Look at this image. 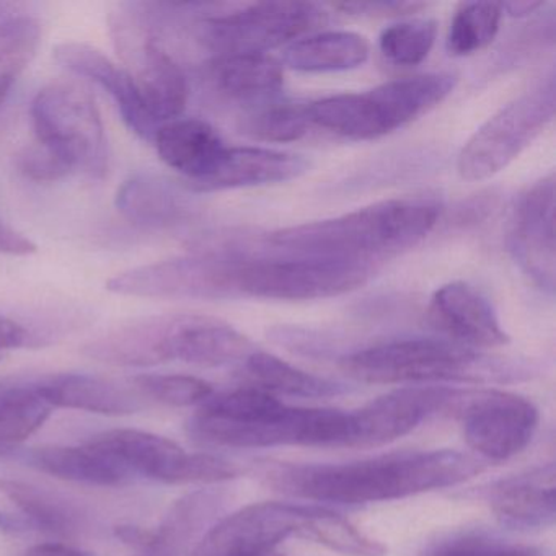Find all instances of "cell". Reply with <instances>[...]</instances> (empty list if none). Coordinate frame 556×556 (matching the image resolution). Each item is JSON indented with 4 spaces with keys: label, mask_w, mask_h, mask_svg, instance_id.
<instances>
[{
    "label": "cell",
    "mask_w": 556,
    "mask_h": 556,
    "mask_svg": "<svg viewBox=\"0 0 556 556\" xmlns=\"http://www.w3.org/2000/svg\"><path fill=\"white\" fill-rule=\"evenodd\" d=\"M28 464L43 473L92 486H122L132 475L109 452L87 442L79 447L47 445L28 454Z\"/></svg>",
    "instance_id": "25"
},
{
    "label": "cell",
    "mask_w": 556,
    "mask_h": 556,
    "mask_svg": "<svg viewBox=\"0 0 556 556\" xmlns=\"http://www.w3.org/2000/svg\"><path fill=\"white\" fill-rule=\"evenodd\" d=\"M30 341V331L24 325L18 324L14 318L0 315V353L27 346Z\"/></svg>",
    "instance_id": "42"
},
{
    "label": "cell",
    "mask_w": 556,
    "mask_h": 556,
    "mask_svg": "<svg viewBox=\"0 0 556 556\" xmlns=\"http://www.w3.org/2000/svg\"><path fill=\"white\" fill-rule=\"evenodd\" d=\"M503 548L497 540L483 533H455L429 545L419 556H494Z\"/></svg>",
    "instance_id": "39"
},
{
    "label": "cell",
    "mask_w": 556,
    "mask_h": 556,
    "mask_svg": "<svg viewBox=\"0 0 556 556\" xmlns=\"http://www.w3.org/2000/svg\"><path fill=\"white\" fill-rule=\"evenodd\" d=\"M54 60L77 76L86 77L105 90L118 106L119 115L129 129L142 141H154L161 125L149 115L142 103L138 87L128 71L119 67L115 61L87 43L66 41L54 48Z\"/></svg>",
    "instance_id": "18"
},
{
    "label": "cell",
    "mask_w": 556,
    "mask_h": 556,
    "mask_svg": "<svg viewBox=\"0 0 556 556\" xmlns=\"http://www.w3.org/2000/svg\"><path fill=\"white\" fill-rule=\"evenodd\" d=\"M438 38V24L431 18L399 22L380 34L379 50L389 63L415 67L431 53Z\"/></svg>",
    "instance_id": "35"
},
{
    "label": "cell",
    "mask_w": 556,
    "mask_h": 556,
    "mask_svg": "<svg viewBox=\"0 0 556 556\" xmlns=\"http://www.w3.org/2000/svg\"><path fill=\"white\" fill-rule=\"evenodd\" d=\"M483 471V462L464 452H402L350 464L281 465L268 481L305 500L369 504L455 486Z\"/></svg>",
    "instance_id": "1"
},
{
    "label": "cell",
    "mask_w": 556,
    "mask_h": 556,
    "mask_svg": "<svg viewBox=\"0 0 556 556\" xmlns=\"http://www.w3.org/2000/svg\"><path fill=\"white\" fill-rule=\"evenodd\" d=\"M494 556H539L532 549L527 548H513V546H503V548L497 549L494 553Z\"/></svg>",
    "instance_id": "45"
},
{
    "label": "cell",
    "mask_w": 556,
    "mask_h": 556,
    "mask_svg": "<svg viewBox=\"0 0 556 556\" xmlns=\"http://www.w3.org/2000/svg\"><path fill=\"white\" fill-rule=\"evenodd\" d=\"M236 263V253L207 250L126 269L110 278L106 289L125 298L203 301L237 298Z\"/></svg>",
    "instance_id": "10"
},
{
    "label": "cell",
    "mask_w": 556,
    "mask_h": 556,
    "mask_svg": "<svg viewBox=\"0 0 556 556\" xmlns=\"http://www.w3.org/2000/svg\"><path fill=\"white\" fill-rule=\"evenodd\" d=\"M374 275L369 263L288 255V258L250 260L237 255V298L268 301H312L354 291Z\"/></svg>",
    "instance_id": "7"
},
{
    "label": "cell",
    "mask_w": 556,
    "mask_h": 556,
    "mask_svg": "<svg viewBox=\"0 0 556 556\" xmlns=\"http://www.w3.org/2000/svg\"><path fill=\"white\" fill-rule=\"evenodd\" d=\"M454 409L460 415L465 441L488 460L520 454L539 428V409L530 400L500 390H462Z\"/></svg>",
    "instance_id": "13"
},
{
    "label": "cell",
    "mask_w": 556,
    "mask_h": 556,
    "mask_svg": "<svg viewBox=\"0 0 556 556\" xmlns=\"http://www.w3.org/2000/svg\"><path fill=\"white\" fill-rule=\"evenodd\" d=\"M503 8L491 2H465L458 5L447 34L452 56H470L493 43L500 31Z\"/></svg>",
    "instance_id": "33"
},
{
    "label": "cell",
    "mask_w": 556,
    "mask_h": 556,
    "mask_svg": "<svg viewBox=\"0 0 556 556\" xmlns=\"http://www.w3.org/2000/svg\"><path fill=\"white\" fill-rule=\"evenodd\" d=\"M369 41L353 31H321L289 45L285 64L299 73H343L369 60Z\"/></svg>",
    "instance_id": "26"
},
{
    "label": "cell",
    "mask_w": 556,
    "mask_h": 556,
    "mask_svg": "<svg viewBox=\"0 0 556 556\" xmlns=\"http://www.w3.org/2000/svg\"><path fill=\"white\" fill-rule=\"evenodd\" d=\"M53 409L35 380L0 383V457L43 428Z\"/></svg>",
    "instance_id": "28"
},
{
    "label": "cell",
    "mask_w": 556,
    "mask_h": 556,
    "mask_svg": "<svg viewBox=\"0 0 556 556\" xmlns=\"http://www.w3.org/2000/svg\"><path fill=\"white\" fill-rule=\"evenodd\" d=\"M135 389L142 396L168 406L203 405L214 395L213 386L206 380L181 374H142L135 377Z\"/></svg>",
    "instance_id": "36"
},
{
    "label": "cell",
    "mask_w": 556,
    "mask_h": 556,
    "mask_svg": "<svg viewBox=\"0 0 556 556\" xmlns=\"http://www.w3.org/2000/svg\"><path fill=\"white\" fill-rule=\"evenodd\" d=\"M37 250L34 240L0 220V255L30 256L37 253Z\"/></svg>",
    "instance_id": "41"
},
{
    "label": "cell",
    "mask_w": 556,
    "mask_h": 556,
    "mask_svg": "<svg viewBox=\"0 0 556 556\" xmlns=\"http://www.w3.org/2000/svg\"><path fill=\"white\" fill-rule=\"evenodd\" d=\"M457 86L448 73L390 80L363 93H340L308 103L312 126L350 141L383 138L441 105Z\"/></svg>",
    "instance_id": "3"
},
{
    "label": "cell",
    "mask_w": 556,
    "mask_h": 556,
    "mask_svg": "<svg viewBox=\"0 0 556 556\" xmlns=\"http://www.w3.org/2000/svg\"><path fill=\"white\" fill-rule=\"evenodd\" d=\"M341 369L363 383L490 382L507 380L519 369L481 356L448 340L409 338L356 351L341 361Z\"/></svg>",
    "instance_id": "4"
},
{
    "label": "cell",
    "mask_w": 556,
    "mask_h": 556,
    "mask_svg": "<svg viewBox=\"0 0 556 556\" xmlns=\"http://www.w3.org/2000/svg\"><path fill=\"white\" fill-rule=\"evenodd\" d=\"M17 167L25 177L38 184H53L73 174L61 159L38 142L22 149L17 155Z\"/></svg>",
    "instance_id": "38"
},
{
    "label": "cell",
    "mask_w": 556,
    "mask_h": 556,
    "mask_svg": "<svg viewBox=\"0 0 556 556\" xmlns=\"http://www.w3.org/2000/svg\"><path fill=\"white\" fill-rule=\"evenodd\" d=\"M4 493L35 526L54 533H67L76 526V514L64 501L30 483L18 480H0Z\"/></svg>",
    "instance_id": "34"
},
{
    "label": "cell",
    "mask_w": 556,
    "mask_h": 556,
    "mask_svg": "<svg viewBox=\"0 0 556 556\" xmlns=\"http://www.w3.org/2000/svg\"><path fill=\"white\" fill-rule=\"evenodd\" d=\"M307 170L308 161L302 155L265 148H227L213 175L188 190L211 193L285 184Z\"/></svg>",
    "instance_id": "20"
},
{
    "label": "cell",
    "mask_w": 556,
    "mask_h": 556,
    "mask_svg": "<svg viewBox=\"0 0 556 556\" xmlns=\"http://www.w3.org/2000/svg\"><path fill=\"white\" fill-rule=\"evenodd\" d=\"M41 37L40 22L27 15L0 24V105L37 56Z\"/></svg>",
    "instance_id": "31"
},
{
    "label": "cell",
    "mask_w": 556,
    "mask_h": 556,
    "mask_svg": "<svg viewBox=\"0 0 556 556\" xmlns=\"http://www.w3.org/2000/svg\"><path fill=\"white\" fill-rule=\"evenodd\" d=\"M327 24L312 2H260L206 22L204 40L217 56L266 54Z\"/></svg>",
    "instance_id": "11"
},
{
    "label": "cell",
    "mask_w": 556,
    "mask_h": 556,
    "mask_svg": "<svg viewBox=\"0 0 556 556\" xmlns=\"http://www.w3.org/2000/svg\"><path fill=\"white\" fill-rule=\"evenodd\" d=\"M334 8L343 12H350L353 15H408L421 11L426 4H416V2H343Z\"/></svg>",
    "instance_id": "40"
},
{
    "label": "cell",
    "mask_w": 556,
    "mask_h": 556,
    "mask_svg": "<svg viewBox=\"0 0 556 556\" xmlns=\"http://www.w3.org/2000/svg\"><path fill=\"white\" fill-rule=\"evenodd\" d=\"M138 556H178L174 555V553L168 552V549L159 548V546H151L148 549H141Z\"/></svg>",
    "instance_id": "47"
},
{
    "label": "cell",
    "mask_w": 556,
    "mask_h": 556,
    "mask_svg": "<svg viewBox=\"0 0 556 556\" xmlns=\"http://www.w3.org/2000/svg\"><path fill=\"white\" fill-rule=\"evenodd\" d=\"M24 556H89L79 549L71 548V546L60 545V543H43V545L34 546L28 549Z\"/></svg>",
    "instance_id": "43"
},
{
    "label": "cell",
    "mask_w": 556,
    "mask_h": 556,
    "mask_svg": "<svg viewBox=\"0 0 556 556\" xmlns=\"http://www.w3.org/2000/svg\"><path fill=\"white\" fill-rule=\"evenodd\" d=\"M115 204L129 223L144 227L175 226L190 213L184 190L154 172H139L123 181Z\"/></svg>",
    "instance_id": "24"
},
{
    "label": "cell",
    "mask_w": 556,
    "mask_h": 556,
    "mask_svg": "<svg viewBox=\"0 0 556 556\" xmlns=\"http://www.w3.org/2000/svg\"><path fill=\"white\" fill-rule=\"evenodd\" d=\"M113 41L138 87L142 103L157 125L180 118L187 109L188 83L174 58L131 12L113 15Z\"/></svg>",
    "instance_id": "12"
},
{
    "label": "cell",
    "mask_w": 556,
    "mask_h": 556,
    "mask_svg": "<svg viewBox=\"0 0 556 556\" xmlns=\"http://www.w3.org/2000/svg\"><path fill=\"white\" fill-rule=\"evenodd\" d=\"M441 211V203L434 198H395L333 219L278 230L268 242L285 255L372 265L418 245L434 229Z\"/></svg>",
    "instance_id": "2"
},
{
    "label": "cell",
    "mask_w": 556,
    "mask_h": 556,
    "mask_svg": "<svg viewBox=\"0 0 556 556\" xmlns=\"http://www.w3.org/2000/svg\"><path fill=\"white\" fill-rule=\"evenodd\" d=\"M191 434L198 441L232 448L278 445H344L353 434L351 413L333 408H286L275 418L253 425H227L194 415Z\"/></svg>",
    "instance_id": "9"
},
{
    "label": "cell",
    "mask_w": 556,
    "mask_h": 556,
    "mask_svg": "<svg viewBox=\"0 0 556 556\" xmlns=\"http://www.w3.org/2000/svg\"><path fill=\"white\" fill-rule=\"evenodd\" d=\"M152 142L162 162L185 177L188 188L213 175L227 149L213 126L194 118L164 123Z\"/></svg>",
    "instance_id": "21"
},
{
    "label": "cell",
    "mask_w": 556,
    "mask_h": 556,
    "mask_svg": "<svg viewBox=\"0 0 556 556\" xmlns=\"http://www.w3.org/2000/svg\"><path fill=\"white\" fill-rule=\"evenodd\" d=\"M520 268L543 291H555V177L536 181L520 200L513 232Z\"/></svg>",
    "instance_id": "16"
},
{
    "label": "cell",
    "mask_w": 556,
    "mask_h": 556,
    "mask_svg": "<svg viewBox=\"0 0 556 556\" xmlns=\"http://www.w3.org/2000/svg\"><path fill=\"white\" fill-rule=\"evenodd\" d=\"M496 519L514 530H542L556 519L555 464L503 478L478 490Z\"/></svg>",
    "instance_id": "19"
},
{
    "label": "cell",
    "mask_w": 556,
    "mask_h": 556,
    "mask_svg": "<svg viewBox=\"0 0 556 556\" xmlns=\"http://www.w3.org/2000/svg\"><path fill=\"white\" fill-rule=\"evenodd\" d=\"M30 113L38 144L53 152L73 174L105 177L109 141L89 93L70 84H51L35 96Z\"/></svg>",
    "instance_id": "6"
},
{
    "label": "cell",
    "mask_w": 556,
    "mask_h": 556,
    "mask_svg": "<svg viewBox=\"0 0 556 556\" xmlns=\"http://www.w3.org/2000/svg\"><path fill=\"white\" fill-rule=\"evenodd\" d=\"M311 126L307 105L269 100L242 116L240 132L255 141L286 144L304 138Z\"/></svg>",
    "instance_id": "32"
},
{
    "label": "cell",
    "mask_w": 556,
    "mask_h": 556,
    "mask_svg": "<svg viewBox=\"0 0 556 556\" xmlns=\"http://www.w3.org/2000/svg\"><path fill=\"white\" fill-rule=\"evenodd\" d=\"M298 536L348 556H386L387 546L364 533L340 514L315 506Z\"/></svg>",
    "instance_id": "30"
},
{
    "label": "cell",
    "mask_w": 556,
    "mask_h": 556,
    "mask_svg": "<svg viewBox=\"0 0 556 556\" xmlns=\"http://www.w3.org/2000/svg\"><path fill=\"white\" fill-rule=\"evenodd\" d=\"M462 390L448 387H403L351 413L353 434L346 447H379L418 428L429 416L454 409Z\"/></svg>",
    "instance_id": "14"
},
{
    "label": "cell",
    "mask_w": 556,
    "mask_h": 556,
    "mask_svg": "<svg viewBox=\"0 0 556 556\" xmlns=\"http://www.w3.org/2000/svg\"><path fill=\"white\" fill-rule=\"evenodd\" d=\"M555 116V80L516 97L491 116L462 149L457 170L464 180L483 181L516 161Z\"/></svg>",
    "instance_id": "8"
},
{
    "label": "cell",
    "mask_w": 556,
    "mask_h": 556,
    "mask_svg": "<svg viewBox=\"0 0 556 556\" xmlns=\"http://www.w3.org/2000/svg\"><path fill=\"white\" fill-rule=\"evenodd\" d=\"M211 74L220 92L247 103H265L281 90L282 66L268 54L217 56Z\"/></svg>",
    "instance_id": "27"
},
{
    "label": "cell",
    "mask_w": 556,
    "mask_h": 556,
    "mask_svg": "<svg viewBox=\"0 0 556 556\" xmlns=\"http://www.w3.org/2000/svg\"><path fill=\"white\" fill-rule=\"evenodd\" d=\"M429 318L448 341L470 348H497L509 343L493 305L473 286L455 281L432 294Z\"/></svg>",
    "instance_id": "17"
},
{
    "label": "cell",
    "mask_w": 556,
    "mask_h": 556,
    "mask_svg": "<svg viewBox=\"0 0 556 556\" xmlns=\"http://www.w3.org/2000/svg\"><path fill=\"white\" fill-rule=\"evenodd\" d=\"M232 556H282L278 548L252 549V552L237 553Z\"/></svg>",
    "instance_id": "46"
},
{
    "label": "cell",
    "mask_w": 556,
    "mask_h": 556,
    "mask_svg": "<svg viewBox=\"0 0 556 556\" xmlns=\"http://www.w3.org/2000/svg\"><path fill=\"white\" fill-rule=\"evenodd\" d=\"M315 506L288 503H255L236 510L211 527L193 556H232L252 549L278 548L298 536Z\"/></svg>",
    "instance_id": "15"
},
{
    "label": "cell",
    "mask_w": 556,
    "mask_h": 556,
    "mask_svg": "<svg viewBox=\"0 0 556 556\" xmlns=\"http://www.w3.org/2000/svg\"><path fill=\"white\" fill-rule=\"evenodd\" d=\"M240 467L227 458L211 454H188L178 484L220 483L239 477Z\"/></svg>",
    "instance_id": "37"
},
{
    "label": "cell",
    "mask_w": 556,
    "mask_h": 556,
    "mask_svg": "<svg viewBox=\"0 0 556 556\" xmlns=\"http://www.w3.org/2000/svg\"><path fill=\"white\" fill-rule=\"evenodd\" d=\"M245 367L260 389L281 395L302 396V399H327L346 392V386L325 377L305 372L278 356L253 351L245 359Z\"/></svg>",
    "instance_id": "29"
},
{
    "label": "cell",
    "mask_w": 556,
    "mask_h": 556,
    "mask_svg": "<svg viewBox=\"0 0 556 556\" xmlns=\"http://www.w3.org/2000/svg\"><path fill=\"white\" fill-rule=\"evenodd\" d=\"M89 442L109 452L129 473L168 484H178L188 455L177 442L139 429H113Z\"/></svg>",
    "instance_id": "22"
},
{
    "label": "cell",
    "mask_w": 556,
    "mask_h": 556,
    "mask_svg": "<svg viewBox=\"0 0 556 556\" xmlns=\"http://www.w3.org/2000/svg\"><path fill=\"white\" fill-rule=\"evenodd\" d=\"M54 408L83 409L99 415H131L142 408L144 396L112 380L87 374H53L35 380Z\"/></svg>",
    "instance_id": "23"
},
{
    "label": "cell",
    "mask_w": 556,
    "mask_h": 556,
    "mask_svg": "<svg viewBox=\"0 0 556 556\" xmlns=\"http://www.w3.org/2000/svg\"><path fill=\"white\" fill-rule=\"evenodd\" d=\"M543 2H532V0H517V2H506L501 4L503 12L506 11L510 17H526V15L533 14L536 9L542 8Z\"/></svg>",
    "instance_id": "44"
},
{
    "label": "cell",
    "mask_w": 556,
    "mask_h": 556,
    "mask_svg": "<svg viewBox=\"0 0 556 556\" xmlns=\"http://www.w3.org/2000/svg\"><path fill=\"white\" fill-rule=\"evenodd\" d=\"M123 344L136 367L170 361L219 367L247 359L255 351L252 341L232 325L197 314L136 318L126 325Z\"/></svg>",
    "instance_id": "5"
}]
</instances>
